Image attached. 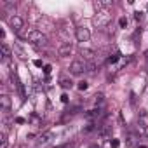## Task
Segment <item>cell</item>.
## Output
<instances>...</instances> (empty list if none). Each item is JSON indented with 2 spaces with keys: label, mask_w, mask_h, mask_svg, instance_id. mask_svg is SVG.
<instances>
[{
  "label": "cell",
  "mask_w": 148,
  "mask_h": 148,
  "mask_svg": "<svg viewBox=\"0 0 148 148\" xmlns=\"http://www.w3.org/2000/svg\"><path fill=\"white\" fill-rule=\"evenodd\" d=\"M25 38H26L28 42L35 44V45H44V44H47V37H45V33H42L40 30H30V32H26V33H25Z\"/></svg>",
  "instance_id": "obj_1"
},
{
  "label": "cell",
  "mask_w": 148,
  "mask_h": 148,
  "mask_svg": "<svg viewBox=\"0 0 148 148\" xmlns=\"http://www.w3.org/2000/svg\"><path fill=\"white\" fill-rule=\"evenodd\" d=\"M112 23V12L106 9V11H98L96 16H94V25L99 26V28H106L108 25Z\"/></svg>",
  "instance_id": "obj_2"
},
{
  "label": "cell",
  "mask_w": 148,
  "mask_h": 148,
  "mask_svg": "<svg viewBox=\"0 0 148 148\" xmlns=\"http://www.w3.org/2000/svg\"><path fill=\"white\" fill-rule=\"evenodd\" d=\"M86 70H87V63L82 61V59H75L70 64V73L71 75H80V73L86 71Z\"/></svg>",
  "instance_id": "obj_3"
},
{
  "label": "cell",
  "mask_w": 148,
  "mask_h": 148,
  "mask_svg": "<svg viewBox=\"0 0 148 148\" xmlns=\"http://www.w3.org/2000/svg\"><path fill=\"white\" fill-rule=\"evenodd\" d=\"M75 37H77L79 42H87V40L91 38V32H89L86 26H79V28L75 30Z\"/></svg>",
  "instance_id": "obj_4"
},
{
  "label": "cell",
  "mask_w": 148,
  "mask_h": 148,
  "mask_svg": "<svg viewBox=\"0 0 148 148\" xmlns=\"http://www.w3.org/2000/svg\"><path fill=\"white\" fill-rule=\"evenodd\" d=\"M9 25H11V28H12L14 32H19V30L23 28L25 21H23V18H19V16H11V18H9Z\"/></svg>",
  "instance_id": "obj_5"
},
{
  "label": "cell",
  "mask_w": 148,
  "mask_h": 148,
  "mask_svg": "<svg viewBox=\"0 0 148 148\" xmlns=\"http://www.w3.org/2000/svg\"><path fill=\"white\" fill-rule=\"evenodd\" d=\"M92 5H94V9L98 12V11H106L110 5H113V2H112V0H105V2H103V0H98V2H94Z\"/></svg>",
  "instance_id": "obj_6"
},
{
  "label": "cell",
  "mask_w": 148,
  "mask_h": 148,
  "mask_svg": "<svg viewBox=\"0 0 148 148\" xmlns=\"http://www.w3.org/2000/svg\"><path fill=\"white\" fill-rule=\"evenodd\" d=\"M71 51H73V44H70V42H66V44H63L61 47H59V56L61 58H66V56H70L71 54Z\"/></svg>",
  "instance_id": "obj_7"
},
{
  "label": "cell",
  "mask_w": 148,
  "mask_h": 148,
  "mask_svg": "<svg viewBox=\"0 0 148 148\" xmlns=\"http://www.w3.org/2000/svg\"><path fill=\"white\" fill-rule=\"evenodd\" d=\"M11 56H12L11 47H9L5 42H2V59H4V63H9V61H11Z\"/></svg>",
  "instance_id": "obj_8"
},
{
  "label": "cell",
  "mask_w": 148,
  "mask_h": 148,
  "mask_svg": "<svg viewBox=\"0 0 148 148\" xmlns=\"http://www.w3.org/2000/svg\"><path fill=\"white\" fill-rule=\"evenodd\" d=\"M80 56H82V59H84L86 63H89V61H92V59L96 58V52L91 51V49H80Z\"/></svg>",
  "instance_id": "obj_9"
},
{
  "label": "cell",
  "mask_w": 148,
  "mask_h": 148,
  "mask_svg": "<svg viewBox=\"0 0 148 148\" xmlns=\"http://www.w3.org/2000/svg\"><path fill=\"white\" fill-rule=\"evenodd\" d=\"M136 131H138L139 138H146V139H148V125H146V124H143V122L138 120V124H136Z\"/></svg>",
  "instance_id": "obj_10"
},
{
  "label": "cell",
  "mask_w": 148,
  "mask_h": 148,
  "mask_svg": "<svg viewBox=\"0 0 148 148\" xmlns=\"http://www.w3.org/2000/svg\"><path fill=\"white\" fill-rule=\"evenodd\" d=\"M0 105H2L4 112H9L11 110V98L7 94H2V96H0Z\"/></svg>",
  "instance_id": "obj_11"
},
{
  "label": "cell",
  "mask_w": 148,
  "mask_h": 148,
  "mask_svg": "<svg viewBox=\"0 0 148 148\" xmlns=\"http://www.w3.org/2000/svg\"><path fill=\"white\" fill-rule=\"evenodd\" d=\"M59 86H61L63 89H71V87H73V82H71V79H68V77H61V79H59Z\"/></svg>",
  "instance_id": "obj_12"
},
{
  "label": "cell",
  "mask_w": 148,
  "mask_h": 148,
  "mask_svg": "<svg viewBox=\"0 0 148 148\" xmlns=\"http://www.w3.org/2000/svg\"><path fill=\"white\" fill-rule=\"evenodd\" d=\"M52 138V132H44V134H40L38 136V139H37V145H45L49 139Z\"/></svg>",
  "instance_id": "obj_13"
},
{
  "label": "cell",
  "mask_w": 148,
  "mask_h": 148,
  "mask_svg": "<svg viewBox=\"0 0 148 148\" xmlns=\"http://www.w3.org/2000/svg\"><path fill=\"white\" fill-rule=\"evenodd\" d=\"M119 58H120V54H119V52H115V54H110V58H108L106 61H108V63H117V61H119Z\"/></svg>",
  "instance_id": "obj_14"
},
{
  "label": "cell",
  "mask_w": 148,
  "mask_h": 148,
  "mask_svg": "<svg viewBox=\"0 0 148 148\" xmlns=\"http://www.w3.org/2000/svg\"><path fill=\"white\" fill-rule=\"evenodd\" d=\"M0 139H2V148H7L9 146V141H7V134L5 132H2V138H0Z\"/></svg>",
  "instance_id": "obj_15"
},
{
  "label": "cell",
  "mask_w": 148,
  "mask_h": 148,
  "mask_svg": "<svg viewBox=\"0 0 148 148\" xmlns=\"http://www.w3.org/2000/svg\"><path fill=\"white\" fill-rule=\"evenodd\" d=\"M14 52H18V54H19V58H21V59H26V56H25V52H23V51H21V49H19V47H14Z\"/></svg>",
  "instance_id": "obj_16"
},
{
  "label": "cell",
  "mask_w": 148,
  "mask_h": 148,
  "mask_svg": "<svg viewBox=\"0 0 148 148\" xmlns=\"http://www.w3.org/2000/svg\"><path fill=\"white\" fill-rule=\"evenodd\" d=\"M79 89H80V91H86V89H87V82H86V80L79 82Z\"/></svg>",
  "instance_id": "obj_17"
},
{
  "label": "cell",
  "mask_w": 148,
  "mask_h": 148,
  "mask_svg": "<svg viewBox=\"0 0 148 148\" xmlns=\"http://www.w3.org/2000/svg\"><path fill=\"white\" fill-rule=\"evenodd\" d=\"M110 145H112V148H119V146H120V141H119V139H112Z\"/></svg>",
  "instance_id": "obj_18"
},
{
  "label": "cell",
  "mask_w": 148,
  "mask_h": 148,
  "mask_svg": "<svg viewBox=\"0 0 148 148\" xmlns=\"http://www.w3.org/2000/svg\"><path fill=\"white\" fill-rule=\"evenodd\" d=\"M119 25H120V26H122V28H124V26H127V19H125V18H124V16H122V18H120V19H119Z\"/></svg>",
  "instance_id": "obj_19"
},
{
  "label": "cell",
  "mask_w": 148,
  "mask_h": 148,
  "mask_svg": "<svg viewBox=\"0 0 148 148\" xmlns=\"http://www.w3.org/2000/svg\"><path fill=\"white\" fill-rule=\"evenodd\" d=\"M103 101H105L103 99V94H98L96 96V105H103Z\"/></svg>",
  "instance_id": "obj_20"
},
{
  "label": "cell",
  "mask_w": 148,
  "mask_h": 148,
  "mask_svg": "<svg viewBox=\"0 0 148 148\" xmlns=\"http://www.w3.org/2000/svg\"><path fill=\"white\" fill-rule=\"evenodd\" d=\"M136 14V19H143V12H134Z\"/></svg>",
  "instance_id": "obj_21"
},
{
  "label": "cell",
  "mask_w": 148,
  "mask_h": 148,
  "mask_svg": "<svg viewBox=\"0 0 148 148\" xmlns=\"http://www.w3.org/2000/svg\"><path fill=\"white\" fill-rule=\"evenodd\" d=\"M61 101H63V103H68V96H66V94H63V96H61Z\"/></svg>",
  "instance_id": "obj_22"
},
{
  "label": "cell",
  "mask_w": 148,
  "mask_h": 148,
  "mask_svg": "<svg viewBox=\"0 0 148 148\" xmlns=\"http://www.w3.org/2000/svg\"><path fill=\"white\" fill-rule=\"evenodd\" d=\"M44 71H45V73H51V66H49V64H47V66H44Z\"/></svg>",
  "instance_id": "obj_23"
},
{
  "label": "cell",
  "mask_w": 148,
  "mask_h": 148,
  "mask_svg": "<svg viewBox=\"0 0 148 148\" xmlns=\"http://www.w3.org/2000/svg\"><path fill=\"white\" fill-rule=\"evenodd\" d=\"M35 66H38V68H40V66H42V61H40V59H37V61H35Z\"/></svg>",
  "instance_id": "obj_24"
},
{
  "label": "cell",
  "mask_w": 148,
  "mask_h": 148,
  "mask_svg": "<svg viewBox=\"0 0 148 148\" xmlns=\"http://www.w3.org/2000/svg\"><path fill=\"white\" fill-rule=\"evenodd\" d=\"M146 58H148V52H146Z\"/></svg>",
  "instance_id": "obj_25"
}]
</instances>
